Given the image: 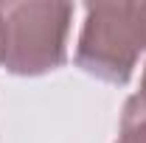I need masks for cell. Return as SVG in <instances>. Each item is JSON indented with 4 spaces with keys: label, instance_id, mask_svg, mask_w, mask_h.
I'll list each match as a JSON object with an SVG mask.
<instances>
[{
    "label": "cell",
    "instance_id": "obj_1",
    "mask_svg": "<svg viewBox=\"0 0 146 143\" xmlns=\"http://www.w3.org/2000/svg\"><path fill=\"white\" fill-rule=\"evenodd\" d=\"M73 11L70 3H0V68L14 76L62 68Z\"/></svg>",
    "mask_w": 146,
    "mask_h": 143
},
{
    "label": "cell",
    "instance_id": "obj_2",
    "mask_svg": "<svg viewBox=\"0 0 146 143\" xmlns=\"http://www.w3.org/2000/svg\"><path fill=\"white\" fill-rule=\"evenodd\" d=\"M143 54L138 3L87 6L76 45V65L110 84H127Z\"/></svg>",
    "mask_w": 146,
    "mask_h": 143
},
{
    "label": "cell",
    "instance_id": "obj_3",
    "mask_svg": "<svg viewBox=\"0 0 146 143\" xmlns=\"http://www.w3.org/2000/svg\"><path fill=\"white\" fill-rule=\"evenodd\" d=\"M115 143H146V107L129 95L124 115H121V129Z\"/></svg>",
    "mask_w": 146,
    "mask_h": 143
},
{
    "label": "cell",
    "instance_id": "obj_4",
    "mask_svg": "<svg viewBox=\"0 0 146 143\" xmlns=\"http://www.w3.org/2000/svg\"><path fill=\"white\" fill-rule=\"evenodd\" d=\"M138 28H141V42L146 51V3H138Z\"/></svg>",
    "mask_w": 146,
    "mask_h": 143
},
{
    "label": "cell",
    "instance_id": "obj_5",
    "mask_svg": "<svg viewBox=\"0 0 146 143\" xmlns=\"http://www.w3.org/2000/svg\"><path fill=\"white\" fill-rule=\"evenodd\" d=\"M132 98H138V101H141V104L146 107V68H143V76H141V90H138Z\"/></svg>",
    "mask_w": 146,
    "mask_h": 143
}]
</instances>
